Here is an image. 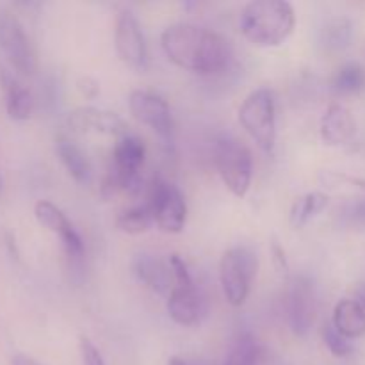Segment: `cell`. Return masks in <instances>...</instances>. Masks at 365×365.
Returning <instances> with one entry per match:
<instances>
[{"label":"cell","mask_w":365,"mask_h":365,"mask_svg":"<svg viewBox=\"0 0 365 365\" xmlns=\"http://www.w3.org/2000/svg\"><path fill=\"white\" fill-rule=\"evenodd\" d=\"M160 46L171 63L200 75L220 73L230 61V45L223 36L185 21L168 25Z\"/></svg>","instance_id":"6da1fadb"},{"label":"cell","mask_w":365,"mask_h":365,"mask_svg":"<svg viewBox=\"0 0 365 365\" xmlns=\"http://www.w3.org/2000/svg\"><path fill=\"white\" fill-rule=\"evenodd\" d=\"M294 9L285 0H253L239 16V29L252 45L278 46L292 34Z\"/></svg>","instance_id":"7a4b0ae2"},{"label":"cell","mask_w":365,"mask_h":365,"mask_svg":"<svg viewBox=\"0 0 365 365\" xmlns=\"http://www.w3.org/2000/svg\"><path fill=\"white\" fill-rule=\"evenodd\" d=\"M239 121L259 148L271 152L277 141V106L273 91L259 88L250 93L239 107Z\"/></svg>","instance_id":"3957f363"},{"label":"cell","mask_w":365,"mask_h":365,"mask_svg":"<svg viewBox=\"0 0 365 365\" xmlns=\"http://www.w3.org/2000/svg\"><path fill=\"white\" fill-rule=\"evenodd\" d=\"M214 163L228 191L237 198H245L253 175V159L248 146L232 135H223L216 143Z\"/></svg>","instance_id":"277c9868"},{"label":"cell","mask_w":365,"mask_h":365,"mask_svg":"<svg viewBox=\"0 0 365 365\" xmlns=\"http://www.w3.org/2000/svg\"><path fill=\"white\" fill-rule=\"evenodd\" d=\"M257 274V259L248 248L235 246L227 250L220 260V284L232 307L245 305Z\"/></svg>","instance_id":"5b68a950"},{"label":"cell","mask_w":365,"mask_h":365,"mask_svg":"<svg viewBox=\"0 0 365 365\" xmlns=\"http://www.w3.org/2000/svg\"><path fill=\"white\" fill-rule=\"evenodd\" d=\"M148 207L159 230L166 234H180L187 220V205L177 185L155 178L150 185Z\"/></svg>","instance_id":"8992f818"},{"label":"cell","mask_w":365,"mask_h":365,"mask_svg":"<svg viewBox=\"0 0 365 365\" xmlns=\"http://www.w3.org/2000/svg\"><path fill=\"white\" fill-rule=\"evenodd\" d=\"M0 50L18 73H34L36 53L31 39L16 14L9 9H0Z\"/></svg>","instance_id":"52a82bcc"},{"label":"cell","mask_w":365,"mask_h":365,"mask_svg":"<svg viewBox=\"0 0 365 365\" xmlns=\"http://www.w3.org/2000/svg\"><path fill=\"white\" fill-rule=\"evenodd\" d=\"M114 46H116V53L121 63L127 64L132 70H145L148 63L145 34H143L141 24L130 11L121 9L118 13Z\"/></svg>","instance_id":"ba28073f"},{"label":"cell","mask_w":365,"mask_h":365,"mask_svg":"<svg viewBox=\"0 0 365 365\" xmlns=\"http://www.w3.org/2000/svg\"><path fill=\"white\" fill-rule=\"evenodd\" d=\"M128 109L139 123L152 128L164 141H170L173 134V118L163 96L146 89H134L128 96Z\"/></svg>","instance_id":"9c48e42d"},{"label":"cell","mask_w":365,"mask_h":365,"mask_svg":"<svg viewBox=\"0 0 365 365\" xmlns=\"http://www.w3.org/2000/svg\"><path fill=\"white\" fill-rule=\"evenodd\" d=\"M316 316V296L312 282L307 278H296L291 285L287 298V317L296 335H307L314 324Z\"/></svg>","instance_id":"30bf717a"},{"label":"cell","mask_w":365,"mask_h":365,"mask_svg":"<svg viewBox=\"0 0 365 365\" xmlns=\"http://www.w3.org/2000/svg\"><path fill=\"white\" fill-rule=\"evenodd\" d=\"M68 125L81 134L95 132V134L121 135V138L127 134V123L120 114L113 113V110L96 109V107L75 109L68 116Z\"/></svg>","instance_id":"8fae6325"},{"label":"cell","mask_w":365,"mask_h":365,"mask_svg":"<svg viewBox=\"0 0 365 365\" xmlns=\"http://www.w3.org/2000/svg\"><path fill=\"white\" fill-rule=\"evenodd\" d=\"M132 269L134 274L153 292L160 296H170L173 289V271L171 266L164 264L163 260L157 259L155 255L150 253H139L132 260Z\"/></svg>","instance_id":"7c38bea8"},{"label":"cell","mask_w":365,"mask_h":365,"mask_svg":"<svg viewBox=\"0 0 365 365\" xmlns=\"http://www.w3.org/2000/svg\"><path fill=\"white\" fill-rule=\"evenodd\" d=\"M321 139L330 146L346 145L353 139L356 132V123L351 113L341 103H331L324 114L321 116L319 123Z\"/></svg>","instance_id":"4fadbf2b"},{"label":"cell","mask_w":365,"mask_h":365,"mask_svg":"<svg viewBox=\"0 0 365 365\" xmlns=\"http://www.w3.org/2000/svg\"><path fill=\"white\" fill-rule=\"evenodd\" d=\"M0 86H2L7 116L14 121L29 120L32 116V109H34V98H32L31 91L6 70H0Z\"/></svg>","instance_id":"5bb4252c"},{"label":"cell","mask_w":365,"mask_h":365,"mask_svg":"<svg viewBox=\"0 0 365 365\" xmlns=\"http://www.w3.org/2000/svg\"><path fill=\"white\" fill-rule=\"evenodd\" d=\"M168 314L180 327H192L200 316V299L195 284L173 285L168 296Z\"/></svg>","instance_id":"9a60e30c"},{"label":"cell","mask_w":365,"mask_h":365,"mask_svg":"<svg viewBox=\"0 0 365 365\" xmlns=\"http://www.w3.org/2000/svg\"><path fill=\"white\" fill-rule=\"evenodd\" d=\"M331 324L346 339H360L365 335V310L359 299H341L334 309Z\"/></svg>","instance_id":"2e32d148"},{"label":"cell","mask_w":365,"mask_h":365,"mask_svg":"<svg viewBox=\"0 0 365 365\" xmlns=\"http://www.w3.org/2000/svg\"><path fill=\"white\" fill-rule=\"evenodd\" d=\"M56 150L61 163L64 164L68 173L73 177V180L78 182V184H86L91 177V166H89L88 157L81 152V148L75 143H71L70 139L59 138Z\"/></svg>","instance_id":"e0dca14e"},{"label":"cell","mask_w":365,"mask_h":365,"mask_svg":"<svg viewBox=\"0 0 365 365\" xmlns=\"http://www.w3.org/2000/svg\"><path fill=\"white\" fill-rule=\"evenodd\" d=\"M328 205V196L323 192H307V195L298 196L294 200L291 207V212H289V225H291L294 230L303 228L310 220L317 216L319 212H323Z\"/></svg>","instance_id":"ac0fdd59"},{"label":"cell","mask_w":365,"mask_h":365,"mask_svg":"<svg viewBox=\"0 0 365 365\" xmlns=\"http://www.w3.org/2000/svg\"><path fill=\"white\" fill-rule=\"evenodd\" d=\"M353 39V24L346 16H335L321 29L319 41L327 52H339L349 46Z\"/></svg>","instance_id":"d6986e66"},{"label":"cell","mask_w":365,"mask_h":365,"mask_svg":"<svg viewBox=\"0 0 365 365\" xmlns=\"http://www.w3.org/2000/svg\"><path fill=\"white\" fill-rule=\"evenodd\" d=\"M153 225H155V220H153L152 209L148 207V203H146V205L130 207V209L118 214L116 217L118 230L130 235L145 234V232H148Z\"/></svg>","instance_id":"ffe728a7"},{"label":"cell","mask_w":365,"mask_h":365,"mask_svg":"<svg viewBox=\"0 0 365 365\" xmlns=\"http://www.w3.org/2000/svg\"><path fill=\"white\" fill-rule=\"evenodd\" d=\"M334 89L341 95H359L365 89V68L360 63H346L334 77Z\"/></svg>","instance_id":"44dd1931"},{"label":"cell","mask_w":365,"mask_h":365,"mask_svg":"<svg viewBox=\"0 0 365 365\" xmlns=\"http://www.w3.org/2000/svg\"><path fill=\"white\" fill-rule=\"evenodd\" d=\"M34 216L43 227L48 228L50 232H56L59 237L73 228V225L68 220L66 214H64L59 207L53 205L52 202H48V200H39V202L36 203Z\"/></svg>","instance_id":"7402d4cb"},{"label":"cell","mask_w":365,"mask_h":365,"mask_svg":"<svg viewBox=\"0 0 365 365\" xmlns=\"http://www.w3.org/2000/svg\"><path fill=\"white\" fill-rule=\"evenodd\" d=\"M225 365H259V344L250 331L235 339L225 359Z\"/></svg>","instance_id":"603a6c76"},{"label":"cell","mask_w":365,"mask_h":365,"mask_svg":"<svg viewBox=\"0 0 365 365\" xmlns=\"http://www.w3.org/2000/svg\"><path fill=\"white\" fill-rule=\"evenodd\" d=\"M323 341L328 346L331 355L339 356V359H344V356L351 355L353 346L349 342V339H346L344 335H341L337 331V328L331 323H327L323 328Z\"/></svg>","instance_id":"cb8c5ba5"},{"label":"cell","mask_w":365,"mask_h":365,"mask_svg":"<svg viewBox=\"0 0 365 365\" xmlns=\"http://www.w3.org/2000/svg\"><path fill=\"white\" fill-rule=\"evenodd\" d=\"M78 351H81L82 365H106L102 353H100L98 348H96L88 337H84V335L78 337Z\"/></svg>","instance_id":"d4e9b609"},{"label":"cell","mask_w":365,"mask_h":365,"mask_svg":"<svg viewBox=\"0 0 365 365\" xmlns=\"http://www.w3.org/2000/svg\"><path fill=\"white\" fill-rule=\"evenodd\" d=\"M271 257H273L274 269H277L280 274H287L289 273L287 257H285L284 248H282L280 242H278V241L271 242Z\"/></svg>","instance_id":"484cf974"},{"label":"cell","mask_w":365,"mask_h":365,"mask_svg":"<svg viewBox=\"0 0 365 365\" xmlns=\"http://www.w3.org/2000/svg\"><path fill=\"white\" fill-rule=\"evenodd\" d=\"M77 88H78V91H81L82 95H84L86 98H89V100L95 98V96L100 93L98 82H96L95 78H91V77L81 78V81L77 82Z\"/></svg>","instance_id":"4316f807"},{"label":"cell","mask_w":365,"mask_h":365,"mask_svg":"<svg viewBox=\"0 0 365 365\" xmlns=\"http://www.w3.org/2000/svg\"><path fill=\"white\" fill-rule=\"evenodd\" d=\"M11 364H13V365H41V364L36 362L34 359H31V356H27V355H14L13 360H11Z\"/></svg>","instance_id":"83f0119b"},{"label":"cell","mask_w":365,"mask_h":365,"mask_svg":"<svg viewBox=\"0 0 365 365\" xmlns=\"http://www.w3.org/2000/svg\"><path fill=\"white\" fill-rule=\"evenodd\" d=\"M348 180L351 182V184H355V185H359V187L365 189V180H360V178H348Z\"/></svg>","instance_id":"f1b7e54d"},{"label":"cell","mask_w":365,"mask_h":365,"mask_svg":"<svg viewBox=\"0 0 365 365\" xmlns=\"http://www.w3.org/2000/svg\"><path fill=\"white\" fill-rule=\"evenodd\" d=\"M359 303H360V305L364 307V310H365V289H362V291H360V298H359Z\"/></svg>","instance_id":"f546056e"},{"label":"cell","mask_w":365,"mask_h":365,"mask_svg":"<svg viewBox=\"0 0 365 365\" xmlns=\"http://www.w3.org/2000/svg\"><path fill=\"white\" fill-rule=\"evenodd\" d=\"M170 365H185V362H184V360H180V359H177V356H175V359L170 360Z\"/></svg>","instance_id":"4dcf8cb0"},{"label":"cell","mask_w":365,"mask_h":365,"mask_svg":"<svg viewBox=\"0 0 365 365\" xmlns=\"http://www.w3.org/2000/svg\"><path fill=\"white\" fill-rule=\"evenodd\" d=\"M0 187H2V178H0Z\"/></svg>","instance_id":"1f68e13d"}]
</instances>
